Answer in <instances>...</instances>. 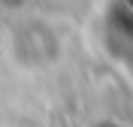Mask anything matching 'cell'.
<instances>
[{
  "mask_svg": "<svg viewBox=\"0 0 133 127\" xmlns=\"http://www.w3.org/2000/svg\"><path fill=\"white\" fill-rule=\"evenodd\" d=\"M58 34L45 21H24L12 36V49L21 58V64H45L58 55Z\"/></svg>",
  "mask_w": 133,
  "mask_h": 127,
  "instance_id": "cell-1",
  "label": "cell"
}]
</instances>
